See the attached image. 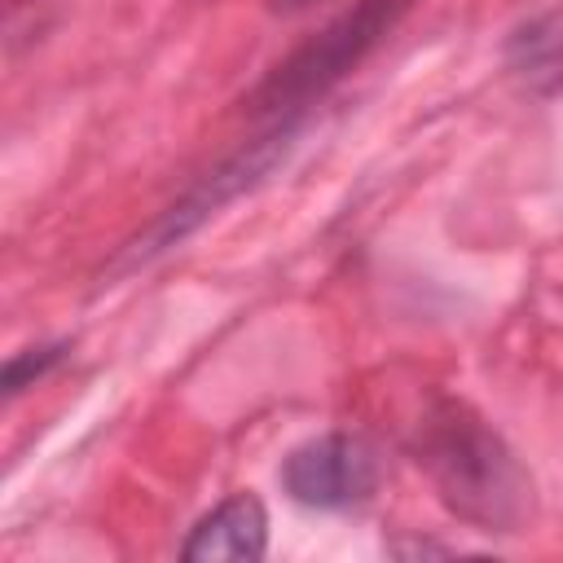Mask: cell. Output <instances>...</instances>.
<instances>
[{"label":"cell","mask_w":563,"mask_h":563,"mask_svg":"<svg viewBox=\"0 0 563 563\" xmlns=\"http://www.w3.org/2000/svg\"><path fill=\"white\" fill-rule=\"evenodd\" d=\"M413 457L431 475L440 501L484 532H519L532 510V479L515 449L453 396H435L422 413Z\"/></svg>","instance_id":"6da1fadb"},{"label":"cell","mask_w":563,"mask_h":563,"mask_svg":"<svg viewBox=\"0 0 563 563\" xmlns=\"http://www.w3.org/2000/svg\"><path fill=\"white\" fill-rule=\"evenodd\" d=\"M409 13V0H356L339 18H330L317 35H308L299 48H290L251 92L246 114L251 119H303L334 84H343Z\"/></svg>","instance_id":"7a4b0ae2"},{"label":"cell","mask_w":563,"mask_h":563,"mask_svg":"<svg viewBox=\"0 0 563 563\" xmlns=\"http://www.w3.org/2000/svg\"><path fill=\"white\" fill-rule=\"evenodd\" d=\"M303 119H277L268 123L255 141H246L242 150H233L229 158H220L211 172H202L141 238L128 242V251L119 255V268H132V264H145L163 251H172L176 242H185L194 229H202L220 207H229L238 194L255 189L264 176H273L282 167V158L290 154L295 136H299Z\"/></svg>","instance_id":"3957f363"},{"label":"cell","mask_w":563,"mask_h":563,"mask_svg":"<svg viewBox=\"0 0 563 563\" xmlns=\"http://www.w3.org/2000/svg\"><path fill=\"white\" fill-rule=\"evenodd\" d=\"M282 488L312 510H343L361 506L378 488V457L365 440L330 431L299 444L282 462Z\"/></svg>","instance_id":"277c9868"},{"label":"cell","mask_w":563,"mask_h":563,"mask_svg":"<svg viewBox=\"0 0 563 563\" xmlns=\"http://www.w3.org/2000/svg\"><path fill=\"white\" fill-rule=\"evenodd\" d=\"M268 545V515L260 506V497L251 493H233L224 497L211 515H202L194 523V532L180 545V559L189 563H216V559H260Z\"/></svg>","instance_id":"5b68a950"},{"label":"cell","mask_w":563,"mask_h":563,"mask_svg":"<svg viewBox=\"0 0 563 563\" xmlns=\"http://www.w3.org/2000/svg\"><path fill=\"white\" fill-rule=\"evenodd\" d=\"M66 356V343H44V347H26V352H13L4 361V396H18L22 387L40 383L57 361Z\"/></svg>","instance_id":"8992f818"},{"label":"cell","mask_w":563,"mask_h":563,"mask_svg":"<svg viewBox=\"0 0 563 563\" xmlns=\"http://www.w3.org/2000/svg\"><path fill=\"white\" fill-rule=\"evenodd\" d=\"M312 0H268V9L273 13H299V9H308Z\"/></svg>","instance_id":"52a82bcc"}]
</instances>
